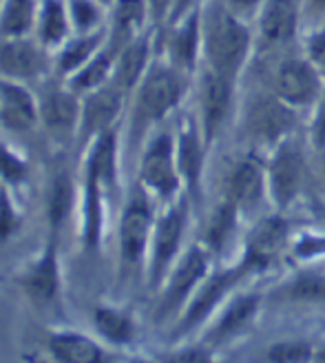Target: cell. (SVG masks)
<instances>
[{"mask_svg":"<svg viewBox=\"0 0 325 363\" xmlns=\"http://www.w3.org/2000/svg\"><path fill=\"white\" fill-rule=\"evenodd\" d=\"M106 27L93 33H74L71 38L51 53V74L56 80L67 82L71 76H76L78 71L91 60L96 53L106 45Z\"/></svg>","mask_w":325,"mask_h":363,"instance_id":"17","label":"cell"},{"mask_svg":"<svg viewBox=\"0 0 325 363\" xmlns=\"http://www.w3.org/2000/svg\"><path fill=\"white\" fill-rule=\"evenodd\" d=\"M310 51H312V58L314 62L325 71V33H319L312 38L310 43Z\"/></svg>","mask_w":325,"mask_h":363,"instance_id":"41","label":"cell"},{"mask_svg":"<svg viewBox=\"0 0 325 363\" xmlns=\"http://www.w3.org/2000/svg\"><path fill=\"white\" fill-rule=\"evenodd\" d=\"M283 244H285V224L281 220H266L252 230L246 248V257L241 264L248 268V272L261 270L275 262Z\"/></svg>","mask_w":325,"mask_h":363,"instance_id":"21","label":"cell"},{"mask_svg":"<svg viewBox=\"0 0 325 363\" xmlns=\"http://www.w3.org/2000/svg\"><path fill=\"white\" fill-rule=\"evenodd\" d=\"M259 295H244L239 299H234L228 308L226 313L219 317V321L215 323V328L210 333V339L215 343H222L234 335H239L246 325L257 317V311H259Z\"/></svg>","mask_w":325,"mask_h":363,"instance_id":"27","label":"cell"},{"mask_svg":"<svg viewBox=\"0 0 325 363\" xmlns=\"http://www.w3.org/2000/svg\"><path fill=\"white\" fill-rule=\"evenodd\" d=\"M147 16V0H115L111 7V23L106 27V47L118 53L126 43L137 38Z\"/></svg>","mask_w":325,"mask_h":363,"instance_id":"20","label":"cell"},{"mask_svg":"<svg viewBox=\"0 0 325 363\" xmlns=\"http://www.w3.org/2000/svg\"><path fill=\"white\" fill-rule=\"evenodd\" d=\"M113 71H115V53L104 45L76 76H71L67 80V84L74 91H78L80 96H84V94H91V91L111 82Z\"/></svg>","mask_w":325,"mask_h":363,"instance_id":"25","label":"cell"},{"mask_svg":"<svg viewBox=\"0 0 325 363\" xmlns=\"http://www.w3.org/2000/svg\"><path fill=\"white\" fill-rule=\"evenodd\" d=\"M133 94L135 98L129 126V142L139 144L147 138L149 126L164 120L177 106V102L182 100L184 82L177 69L164 65H151L147 76L142 78Z\"/></svg>","mask_w":325,"mask_h":363,"instance_id":"2","label":"cell"},{"mask_svg":"<svg viewBox=\"0 0 325 363\" xmlns=\"http://www.w3.org/2000/svg\"><path fill=\"white\" fill-rule=\"evenodd\" d=\"M208 275V252L200 246L188 248L182 259H177L171 268L169 277L159 288L157 317L171 319L184 311V306L193 297V293Z\"/></svg>","mask_w":325,"mask_h":363,"instance_id":"5","label":"cell"},{"mask_svg":"<svg viewBox=\"0 0 325 363\" xmlns=\"http://www.w3.org/2000/svg\"><path fill=\"white\" fill-rule=\"evenodd\" d=\"M175 153H177L179 175H182V179L190 189H195L202 167V149H200V138H197L193 126H184L179 131V138L175 142Z\"/></svg>","mask_w":325,"mask_h":363,"instance_id":"31","label":"cell"},{"mask_svg":"<svg viewBox=\"0 0 325 363\" xmlns=\"http://www.w3.org/2000/svg\"><path fill=\"white\" fill-rule=\"evenodd\" d=\"M246 272L248 268L241 264L232 270H219V272H215L212 277H206L200 284V288L193 293L188 303L184 306V311L179 313V319L173 328V337H184L193 333L195 328H200V325L212 315L217 303L228 295V290L237 284Z\"/></svg>","mask_w":325,"mask_h":363,"instance_id":"13","label":"cell"},{"mask_svg":"<svg viewBox=\"0 0 325 363\" xmlns=\"http://www.w3.org/2000/svg\"><path fill=\"white\" fill-rule=\"evenodd\" d=\"M287 297L301 303H325V277L314 272L299 275L287 288Z\"/></svg>","mask_w":325,"mask_h":363,"instance_id":"36","label":"cell"},{"mask_svg":"<svg viewBox=\"0 0 325 363\" xmlns=\"http://www.w3.org/2000/svg\"><path fill=\"white\" fill-rule=\"evenodd\" d=\"M173 7L175 0H147V9H149V18L157 25L161 21L173 16Z\"/></svg>","mask_w":325,"mask_h":363,"instance_id":"40","label":"cell"},{"mask_svg":"<svg viewBox=\"0 0 325 363\" xmlns=\"http://www.w3.org/2000/svg\"><path fill=\"white\" fill-rule=\"evenodd\" d=\"M13 284L21 295L45 315L62 313V238L56 233L45 235L40 250L16 272Z\"/></svg>","mask_w":325,"mask_h":363,"instance_id":"1","label":"cell"},{"mask_svg":"<svg viewBox=\"0 0 325 363\" xmlns=\"http://www.w3.org/2000/svg\"><path fill=\"white\" fill-rule=\"evenodd\" d=\"M186 228L184 206H171L166 213L155 217V226L151 235L149 259H147V281L151 290H159L169 277L171 268L177 262L179 248H182Z\"/></svg>","mask_w":325,"mask_h":363,"instance_id":"6","label":"cell"},{"mask_svg":"<svg viewBox=\"0 0 325 363\" xmlns=\"http://www.w3.org/2000/svg\"><path fill=\"white\" fill-rule=\"evenodd\" d=\"M91 323L96 337L111 350L131 348L137 339V319L131 308L100 301L91 311Z\"/></svg>","mask_w":325,"mask_h":363,"instance_id":"15","label":"cell"},{"mask_svg":"<svg viewBox=\"0 0 325 363\" xmlns=\"http://www.w3.org/2000/svg\"><path fill=\"white\" fill-rule=\"evenodd\" d=\"M31 179V162L29 157L16 149L13 144L0 140V184L11 189L16 195L21 193Z\"/></svg>","mask_w":325,"mask_h":363,"instance_id":"30","label":"cell"},{"mask_svg":"<svg viewBox=\"0 0 325 363\" xmlns=\"http://www.w3.org/2000/svg\"><path fill=\"white\" fill-rule=\"evenodd\" d=\"M40 100V126L47 138L56 144L60 153L76 149L80 116H82V96L71 89L67 82L56 80L38 94Z\"/></svg>","mask_w":325,"mask_h":363,"instance_id":"4","label":"cell"},{"mask_svg":"<svg viewBox=\"0 0 325 363\" xmlns=\"http://www.w3.org/2000/svg\"><path fill=\"white\" fill-rule=\"evenodd\" d=\"M255 3H257V0H230V5L237 7V9H248V7L255 5Z\"/></svg>","mask_w":325,"mask_h":363,"instance_id":"44","label":"cell"},{"mask_svg":"<svg viewBox=\"0 0 325 363\" xmlns=\"http://www.w3.org/2000/svg\"><path fill=\"white\" fill-rule=\"evenodd\" d=\"M113 193L108 191L100 179L78 173V240L82 250L98 252L106 238L108 226V197Z\"/></svg>","mask_w":325,"mask_h":363,"instance_id":"9","label":"cell"},{"mask_svg":"<svg viewBox=\"0 0 325 363\" xmlns=\"http://www.w3.org/2000/svg\"><path fill=\"white\" fill-rule=\"evenodd\" d=\"M314 135H317V142H319V144L325 142V100H323V106L319 108L317 126H314Z\"/></svg>","mask_w":325,"mask_h":363,"instance_id":"42","label":"cell"},{"mask_svg":"<svg viewBox=\"0 0 325 363\" xmlns=\"http://www.w3.org/2000/svg\"><path fill=\"white\" fill-rule=\"evenodd\" d=\"M303 182V164L297 151H283L273 164V193L275 199L285 206L297 195Z\"/></svg>","mask_w":325,"mask_h":363,"instance_id":"28","label":"cell"},{"mask_svg":"<svg viewBox=\"0 0 325 363\" xmlns=\"http://www.w3.org/2000/svg\"><path fill=\"white\" fill-rule=\"evenodd\" d=\"M155 226V215L151 206V195L139 184L124 199L118 222V259L122 275L147 270L151 235Z\"/></svg>","mask_w":325,"mask_h":363,"instance_id":"3","label":"cell"},{"mask_svg":"<svg viewBox=\"0 0 325 363\" xmlns=\"http://www.w3.org/2000/svg\"><path fill=\"white\" fill-rule=\"evenodd\" d=\"M42 350L51 363H113L115 359L98 337L69 325L42 328Z\"/></svg>","mask_w":325,"mask_h":363,"instance_id":"11","label":"cell"},{"mask_svg":"<svg viewBox=\"0 0 325 363\" xmlns=\"http://www.w3.org/2000/svg\"><path fill=\"white\" fill-rule=\"evenodd\" d=\"M319 3H321V5H323V7H325V0H319Z\"/></svg>","mask_w":325,"mask_h":363,"instance_id":"49","label":"cell"},{"mask_svg":"<svg viewBox=\"0 0 325 363\" xmlns=\"http://www.w3.org/2000/svg\"><path fill=\"white\" fill-rule=\"evenodd\" d=\"M25 213L18 204V197L11 189L0 184V246L9 244L13 238L23 233Z\"/></svg>","mask_w":325,"mask_h":363,"instance_id":"34","label":"cell"},{"mask_svg":"<svg viewBox=\"0 0 325 363\" xmlns=\"http://www.w3.org/2000/svg\"><path fill=\"white\" fill-rule=\"evenodd\" d=\"M197 45H200V23L193 13L175 29L171 38V56L179 69H190L195 65Z\"/></svg>","mask_w":325,"mask_h":363,"instance_id":"32","label":"cell"},{"mask_svg":"<svg viewBox=\"0 0 325 363\" xmlns=\"http://www.w3.org/2000/svg\"><path fill=\"white\" fill-rule=\"evenodd\" d=\"M270 363H310L314 361V350L305 341H281L266 352Z\"/></svg>","mask_w":325,"mask_h":363,"instance_id":"37","label":"cell"},{"mask_svg":"<svg viewBox=\"0 0 325 363\" xmlns=\"http://www.w3.org/2000/svg\"><path fill=\"white\" fill-rule=\"evenodd\" d=\"M234 208H237V204L230 202V204H224L219 211H217V215L212 217V222L208 226V244L219 250L224 246V242L228 240V235L234 226Z\"/></svg>","mask_w":325,"mask_h":363,"instance_id":"38","label":"cell"},{"mask_svg":"<svg viewBox=\"0 0 325 363\" xmlns=\"http://www.w3.org/2000/svg\"><path fill=\"white\" fill-rule=\"evenodd\" d=\"M195 0H175V7H173V16L171 21H179L182 16H186V11L193 7Z\"/></svg>","mask_w":325,"mask_h":363,"instance_id":"43","label":"cell"},{"mask_svg":"<svg viewBox=\"0 0 325 363\" xmlns=\"http://www.w3.org/2000/svg\"><path fill=\"white\" fill-rule=\"evenodd\" d=\"M124 104H126V94L113 82L82 96V116H80V129L76 140L78 157L98 135L115 129L124 111Z\"/></svg>","mask_w":325,"mask_h":363,"instance_id":"12","label":"cell"},{"mask_svg":"<svg viewBox=\"0 0 325 363\" xmlns=\"http://www.w3.org/2000/svg\"><path fill=\"white\" fill-rule=\"evenodd\" d=\"M230 102V82L228 78L212 74L206 76L204 80V94H202V104H204V131L206 140H210L217 131V126L222 124Z\"/></svg>","mask_w":325,"mask_h":363,"instance_id":"26","label":"cell"},{"mask_svg":"<svg viewBox=\"0 0 325 363\" xmlns=\"http://www.w3.org/2000/svg\"><path fill=\"white\" fill-rule=\"evenodd\" d=\"M40 126V100L31 84L0 78V129L11 135Z\"/></svg>","mask_w":325,"mask_h":363,"instance_id":"14","label":"cell"},{"mask_svg":"<svg viewBox=\"0 0 325 363\" xmlns=\"http://www.w3.org/2000/svg\"><path fill=\"white\" fill-rule=\"evenodd\" d=\"M113 363H157V361H147V359H126V357H118V354H115Z\"/></svg>","mask_w":325,"mask_h":363,"instance_id":"45","label":"cell"},{"mask_svg":"<svg viewBox=\"0 0 325 363\" xmlns=\"http://www.w3.org/2000/svg\"><path fill=\"white\" fill-rule=\"evenodd\" d=\"M261 191H263L261 169L255 162H244L232 175V184H230L232 202L237 206H250L261 197Z\"/></svg>","mask_w":325,"mask_h":363,"instance_id":"33","label":"cell"},{"mask_svg":"<svg viewBox=\"0 0 325 363\" xmlns=\"http://www.w3.org/2000/svg\"><path fill=\"white\" fill-rule=\"evenodd\" d=\"M157 363H215V359L202 346H182L161 352L157 357Z\"/></svg>","mask_w":325,"mask_h":363,"instance_id":"39","label":"cell"},{"mask_svg":"<svg viewBox=\"0 0 325 363\" xmlns=\"http://www.w3.org/2000/svg\"><path fill=\"white\" fill-rule=\"evenodd\" d=\"M78 208V179L67 164H58L51 171L47 189V230L62 238L64 226Z\"/></svg>","mask_w":325,"mask_h":363,"instance_id":"16","label":"cell"},{"mask_svg":"<svg viewBox=\"0 0 325 363\" xmlns=\"http://www.w3.org/2000/svg\"><path fill=\"white\" fill-rule=\"evenodd\" d=\"M297 13L292 0H268L261 16V33L270 43H283L295 33Z\"/></svg>","mask_w":325,"mask_h":363,"instance_id":"29","label":"cell"},{"mask_svg":"<svg viewBox=\"0 0 325 363\" xmlns=\"http://www.w3.org/2000/svg\"><path fill=\"white\" fill-rule=\"evenodd\" d=\"M137 177V184L159 199H171L177 193L182 175L177 169L175 140L171 133H157L153 140H149L139 157Z\"/></svg>","mask_w":325,"mask_h":363,"instance_id":"8","label":"cell"},{"mask_svg":"<svg viewBox=\"0 0 325 363\" xmlns=\"http://www.w3.org/2000/svg\"><path fill=\"white\" fill-rule=\"evenodd\" d=\"M40 0H0V38L33 35Z\"/></svg>","mask_w":325,"mask_h":363,"instance_id":"24","label":"cell"},{"mask_svg":"<svg viewBox=\"0 0 325 363\" xmlns=\"http://www.w3.org/2000/svg\"><path fill=\"white\" fill-rule=\"evenodd\" d=\"M292 124V113L275 100H259L250 106L248 129L263 140H275L285 133Z\"/></svg>","mask_w":325,"mask_h":363,"instance_id":"23","label":"cell"},{"mask_svg":"<svg viewBox=\"0 0 325 363\" xmlns=\"http://www.w3.org/2000/svg\"><path fill=\"white\" fill-rule=\"evenodd\" d=\"M98 3L104 7V9H111L113 7V3H115V0H98Z\"/></svg>","mask_w":325,"mask_h":363,"instance_id":"47","label":"cell"},{"mask_svg":"<svg viewBox=\"0 0 325 363\" xmlns=\"http://www.w3.org/2000/svg\"><path fill=\"white\" fill-rule=\"evenodd\" d=\"M3 281H5V277H3V275H0V284H3Z\"/></svg>","mask_w":325,"mask_h":363,"instance_id":"48","label":"cell"},{"mask_svg":"<svg viewBox=\"0 0 325 363\" xmlns=\"http://www.w3.org/2000/svg\"><path fill=\"white\" fill-rule=\"evenodd\" d=\"M319 91V80L317 74L299 60H290L281 65L277 74V94L292 104H303L310 102Z\"/></svg>","mask_w":325,"mask_h":363,"instance_id":"22","label":"cell"},{"mask_svg":"<svg viewBox=\"0 0 325 363\" xmlns=\"http://www.w3.org/2000/svg\"><path fill=\"white\" fill-rule=\"evenodd\" d=\"M51 74V53L35 35L0 38V78L33 84Z\"/></svg>","mask_w":325,"mask_h":363,"instance_id":"10","label":"cell"},{"mask_svg":"<svg viewBox=\"0 0 325 363\" xmlns=\"http://www.w3.org/2000/svg\"><path fill=\"white\" fill-rule=\"evenodd\" d=\"M312 363H325V346L321 350H314V361Z\"/></svg>","mask_w":325,"mask_h":363,"instance_id":"46","label":"cell"},{"mask_svg":"<svg viewBox=\"0 0 325 363\" xmlns=\"http://www.w3.org/2000/svg\"><path fill=\"white\" fill-rule=\"evenodd\" d=\"M74 33H93L104 29V7L98 0H67Z\"/></svg>","mask_w":325,"mask_h":363,"instance_id":"35","label":"cell"},{"mask_svg":"<svg viewBox=\"0 0 325 363\" xmlns=\"http://www.w3.org/2000/svg\"><path fill=\"white\" fill-rule=\"evenodd\" d=\"M151 69V40L149 35H137L131 43H126L115 53V71H113V84L122 89L126 96L133 94L142 78Z\"/></svg>","mask_w":325,"mask_h":363,"instance_id":"18","label":"cell"},{"mask_svg":"<svg viewBox=\"0 0 325 363\" xmlns=\"http://www.w3.org/2000/svg\"><path fill=\"white\" fill-rule=\"evenodd\" d=\"M33 35L49 53L58 51L74 35L67 0H40Z\"/></svg>","mask_w":325,"mask_h":363,"instance_id":"19","label":"cell"},{"mask_svg":"<svg viewBox=\"0 0 325 363\" xmlns=\"http://www.w3.org/2000/svg\"><path fill=\"white\" fill-rule=\"evenodd\" d=\"M248 51V31L226 11H212L206 25V56L215 74H237Z\"/></svg>","mask_w":325,"mask_h":363,"instance_id":"7","label":"cell"}]
</instances>
